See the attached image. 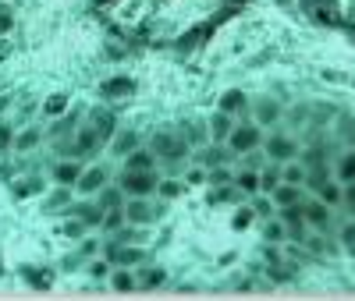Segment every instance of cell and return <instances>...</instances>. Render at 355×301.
I'll return each mask as SVG.
<instances>
[{
  "label": "cell",
  "mask_w": 355,
  "mask_h": 301,
  "mask_svg": "<svg viewBox=\"0 0 355 301\" xmlns=\"http://www.w3.org/2000/svg\"><path fill=\"white\" fill-rule=\"evenodd\" d=\"M185 153H189V142L182 138V131H178V128H164V131L153 135V156H157V163L178 167V163L185 160Z\"/></svg>",
  "instance_id": "cell-1"
},
{
  "label": "cell",
  "mask_w": 355,
  "mask_h": 301,
  "mask_svg": "<svg viewBox=\"0 0 355 301\" xmlns=\"http://www.w3.org/2000/svg\"><path fill=\"white\" fill-rule=\"evenodd\" d=\"M234 156H245V153H252V149H259L263 145V128L256 125V120H242V125H234L231 131H227V142H224Z\"/></svg>",
  "instance_id": "cell-2"
},
{
  "label": "cell",
  "mask_w": 355,
  "mask_h": 301,
  "mask_svg": "<svg viewBox=\"0 0 355 301\" xmlns=\"http://www.w3.org/2000/svg\"><path fill=\"white\" fill-rule=\"evenodd\" d=\"M121 213H125V224H132V227H150V224H157L164 209H157L150 202V195H125Z\"/></svg>",
  "instance_id": "cell-3"
},
{
  "label": "cell",
  "mask_w": 355,
  "mask_h": 301,
  "mask_svg": "<svg viewBox=\"0 0 355 301\" xmlns=\"http://www.w3.org/2000/svg\"><path fill=\"white\" fill-rule=\"evenodd\" d=\"M157 170H121L117 177V188L125 195H153L157 192Z\"/></svg>",
  "instance_id": "cell-4"
},
{
  "label": "cell",
  "mask_w": 355,
  "mask_h": 301,
  "mask_svg": "<svg viewBox=\"0 0 355 301\" xmlns=\"http://www.w3.org/2000/svg\"><path fill=\"white\" fill-rule=\"evenodd\" d=\"M259 149L266 153V160H270V163H288V160L299 156V142L288 138V135H263V145Z\"/></svg>",
  "instance_id": "cell-5"
},
{
  "label": "cell",
  "mask_w": 355,
  "mask_h": 301,
  "mask_svg": "<svg viewBox=\"0 0 355 301\" xmlns=\"http://www.w3.org/2000/svg\"><path fill=\"white\" fill-rule=\"evenodd\" d=\"M135 93H139V82H135V78H128V75H110V78H103V82H100V100H107V103L132 100Z\"/></svg>",
  "instance_id": "cell-6"
},
{
  "label": "cell",
  "mask_w": 355,
  "mask_h": 301,
  "mask_svg": "<svg viewBox=\"0 0 355 301\" xmlns=\"http://www.w3.org/2000/svg\"><path fill=\"white\" fill-rule=\"evenodd\" d=\"M100 145H103V138L96 135V128H82L71 142H61V153L71 160H82V156H93Z\"/></svg>",
  "instance_id": "cell-7"
},
{
  "label": "cell",
  "mask_w": 355,
  "mask_h": 301,
  "mask_svg": "<svg viewBox=\"0 0 355 301\" xmlns=\"http://www.w3.org/2000/svg\"><path fill=\"white\" fill-rule=\"evenodd\" d=\"M107 181H110V167L107 163H89V167H82V174L75 181V192L78 195H96Z\"/></svg>",
  "instance_id": "cell-8"
},
{
  "label": "cell",
  "mask_w": 355,
  "mask_h": 301,
  "mask_svg": "<svg viewBox=\"0 0 355 301\" xmlns=\"http://www.w3.org/2000/svg\"><path fill=\"white\" fill-rule=\"evenodd\" d=\"M302 217H306V227H313L316 234H327L334 217H331V206L327 202H320V199H309L302 202Z\"/></svg>",
  "instance_id": "cell-9"
},
{
  "label": "cell",
  "mask_w": 355,
  "mask_h": 301,
  "mask_svg": "<svg viewBox=\"0 0 355 301\" xmlns=\"http://www.w3.org/2000/svg\"><path fill=\"white\" fill-rule=\"evenodd\" d=\"M234 153H231V149L227 145H220V142H210V145H202L199 149V167H206V170H214V167H224L227 160H231Z\"/></svg>",
  "instance_id": "cell-10"
},
{
  "label": "cell",
  "mask_w": 355,
  "mask_h": 301,
  "mask_svg": "<svg viewBox=\"0 0 355 301\" xmlns=\"http://www.w3.org/2000/svg\"><path fill=\"white\" fill-rule=\"evenodd\" d=\"M139 142H142V135L135 131V128H121V131H114V138H110V156H128L132 149H139Z\"/></svg>",
  "instance_id": "cell-11"
},
{
  "label": "cell",
  "mask_w": 355,
  "mask_h": 301,
  "mask_svg": "<svg viewBox=\"0 0 355 301\" xmlns=\"http://www.w3.org/2000/svg\"><path fill=\"white\" fill-rule=\"evenodd\" d=\"M234 128V117L231 113H224V110H217L210 120H206V138H210V142H227V131Z\"/></svg>",
  "instance_id": "cell-12"
},
{
  "label": "cell",
  "mask_w": 355,
  "mask_h": 301,
  "mask_svg": "<svg viewBox=\"0 0 355 301\" xmlns=\"http://www.w3.org/2000/svg\"><path fill=\"white\" fill-rule=\"evenodd\" d=\"M217 110H224V113H231V117H239L242 110H249V96H245V89H224Z\"/></svg>",
  "instance_id": "cell-13"
},
{
  "label": "cell",
  "mask_w": 355,
  "mask_h": 301,
  "mask_svg": "<svg viewBox=\"0 0 355 301\" xmlns=\"http://www.w3.org/2000/svg\"><path fill=\"white\" fill-rule=\"evenodd\" d=\"M53 181H57V185H64V188H75V181H78V174H82V163L78 160H61V163H53Z\"/></svg>",
  "instance_id": "cell-14"
},
{
  "label": "cell",
  "mask_w": 355,
  "mask_h": 301,
  "mask_svg": "<svg viewBox=\"0 0 355 301\" xmlns=\"http://www.w3.org/2000/svg\"><path fill=\"white\" fill-rule=\"evenodd\" d=\"M281 224L291 237H302L306 234V217H302V202L299 206H284L281 209Z\"/></svg>",
  "instance_id": "cell-15"
},
{
  "label": "cell",
  "mask_w": 355,
  "mask_h": 301,
  "mask_svg": "<svg viewBox=\"0 0 355 301\" xmlns=\"http://www.w3.org/2000/svg\"><path fill=\"white\" fill-rule=\"evenodd\" d=\"M107 284H110L117 294H128V291H135V287H139L135 269H128V266H114V269H110V277H107Z\"/></svg>",
  "instance_id": "cell-16"
},
{
  "label": "cell",
  "mask_w": 355,
  "mask_h": 301,
  "mask_svg": "<svg viewBox=\"0 0 355 301\" xmlns=\"http://www.w3.org/2000/svg\"><path fill=\"white\" fill-rule=\"evenodd\" d=\"M270 202H274L277 209H284V206H299V202H302V185H288V181H281V185L270 192Z\"/></svg>",
  "instance_id": "cell-17"
},
{
  "label": "cell",
  "mask_w": 355,
  "mask_h": 301,
  "mask_svg": "<svg viewBox=\"0 0 355 301\" xmlns=\"http://www.w3.org/2000/svg\"><path fill=\"white\" fill-rule=\"evenodd\" d=\"M252 120H256V125L259 128H270L274 125V120H277V113H281V107H277V100H256L252 103Z\"/></svg>",
  "instance_id": "cell-18"
},
{
  "label": "cell",
  "mask_w": 355,
  "mask_h": 301,
  "mask_svg": "<svg viewBox=\"0 0 355 301\" xmlns=\"http://www.w3.org/2000/svg\"><path fill=\"white\" fill-rule=\"evenodd\" d=\"M125 170H157L153 149H132V153L125 156Z\"/></svg>",
  "instance_id": "cell-19"
},
{
  "label": "cell",
  "mask_w": 355,
  "mask_h": 301,
  "mask_svg": "<svg viewBox=\"0 0 355 301\" xmlns=\"http://www.w3.org/2000/svg\"><path fill=\"white\" fill-rule=\"evenodd\" d=\"M89 120H93V128H96V135H100V138H110V135L117 131V120H114V113H107L103 107H96L93 113H89Z\"/></svg>",
  "instance_id": "cell-20"
},
{
  "label": "cell",
  "mask_w": 355,
  "mask_h": 301,
  "mask_svg": "<svg viewBox=\"0 0 355 301\" xmlns=\"http://www.w3.org/2000/svg\"><path fill=\"white\" fill-rule=\"evenodd\" d=\"M121 202H125V192L117 188V185H110V181L96 192V206L100 209H121Z\"/></svg>",
  "instance_id": "cell-21"
},
{
  "label": "cell",
  "mask_w": 355,
  "mask_h": 301,
  "mask_svg": "<svg viewBox=\"0 0 355 301\" xmlns=\"http://www.w3.org/2000/svg\"><path fill=\"white\" fill-rule=\"evenodd\" d=\"M68 107H71V96L68 93H53V96H46L43 100V117H61V113H68Z\"/></svg>",
  "instance_id": "cell-22"
},
{
  "label": "cell",
  "mask_w": 355,
  "mask_h": 301,
  "mask_svg": "<svg viewBox=\"0 0 355 301\" xmlns=\"http://www.w3.org/2000/svg\"><path fill=\"white\" fill-rule=\"evenodd\" d=\"M43 142V131L40 128H21V131H15V145L11 149H18V153H28V149H36Z\"/></svg>",
  "instance_id": "cell-23"
},
{
  "label": "cell",
  "mask_w": 355,
  "mask_h": 301,
  "mask_svg": "<svg viewBox=\"0 0 355 301\" xmlns=\"http://www.w3.org/2000/svg\"><path fill=\"white\" fill-rule=\"evenodd\" d=\"M231 185L239 188V192L256 195V192H259V170H242V174H234V177H231Z\"/></svg>",
  "instance_id": "cell-24"
},
{
  "label": "cell",
  "mask_w": 355,
  "mask_h": 301,
  "mask_svg": "<svg viewBox=\"0 0 355 301\" xmlns=\"http://www.w3.org/2000/svg\"><path fill=\"white\" fill-rule=\"evenodd\" d=\"M68 206H71V188H64V185H61V188H57V192L43 202V213H57V209L64 213Z\"/></svg>",
  "instance_id": "cell-25"
},
{
  "label": "cell",
  "mask_w": 355,
  "mask_h": 301,
  "mask_svg": "<svg viewBox=\"0 0 355 301\" xmlns=\"http://www.w3.org/2000/svg\"><path fill=\"white\" fill-rule=\"evenodd\" d=\"M316 199L327 202L331 209L341 206V185H334V181H320V185H316Z\"/></svg>",
  "instance_id": "cell-26"
},
{
  "label": "cell",
  "mask_w": 355,
  "mask_h": 301,
  "mask_svg": "<svg viewBox=\"0 0 355 301\" xmlns=\"http://www.w3.org/2000/svg\"><path fill=\"white\" fill-rule=\"evenodd\" d=\"M277 185H281V163H270L266 170H259V192L263 195H270Z\"/></svg>",
  "instance_id": "cell-27"
},
{
  "label": "cell",
  "mask_w": 355,
  "mask_h": 301,
  "mask_svg": "<svg viewBox=\"0 0 355 301\" xmlns=\"http://www.w3.org/2000/svg\"><path fill=\"white\" fill-rule=\"evenodd\" d=\"M185 192V181H178V177H164V181H157V195L167 202V199H178Z\"/></svg>",
  "instance_id": "cell-28"
},
{
  "label": "cell",
  "mask_w": 355,
  "mask_h": 301,
  "mask_svg": "<svg viewBox=\"0 0 355 301\" xmlns=\"http://www.w3.org/2000/svg\"><path fill=\"white\" fill-rule=\"evenodd\" d=\"M125 227V213L121 209H103V224H100V230L103 234H117Z\"/></svg>",
  "instance_id": "cell-29"
},
{
  "label": "cell",
  "mask_w": 355,
  "mask_h": 301,
  "mask_svg": "<svg viewBox=\"0 0 355 301\" xmlns=\"http://www.w3.org/2000/svg\"><path fill=\"white\" fill-rule=\"evenodd\" d=\"M135 280H139V287H146V291H153V287L167 284V273H164L160 266H150V269H146L142 277H135Z\"/></svg>",
  "instance_id": "cell-30"
},
{
  "label": "cell",
  "mask_w": 355,
  "mask_h": 301,
  "mask_svg": "<svg viewBox=\"0 0 355 301\" xmlns=\"http://www.w3.org/2000/svg\"><path fill=\"white\" fill-rule=\"evenodd\" d=\"M43 185H40V181L36 177H25V181H18V185H11V195L15 199H28V195H36Z\"/></svg>",
  "instance_id": "cell-31"
},
{
  "label": "cell",
  "mask_w": 355,
  "mask_h": 301,
  "mask_svg": "<svg viewBox=\"0 0 355 301\" xmlns=\"http://www.w3.org/2000/svg\"><path fill=\"white\" fill-rule=\"evenodd\" d=\"M21 273L28 277V284H33V287H50L53 284V273H50V269H46V273H40V266H25Z\"/></svg>",
  "instance_id": "cell-32"
},
{
  "label": "cell",
  "mask_w": 355,
  "mask_h": 301,
  "mask_svg": "<svg viewBox=\"0 0 355 301\" xmlns=\"http://www.w3.org/2000/svg\"><path fill=\"white\" fill-rule=\"evenodd\" d=\"M355 177V149H348V153L341 156V163H338V181L345 185V181H352Z\"/></svg>",
  "instance_id": "cell-33"
},
{
  "label": "cell",
  "mask_w": 355,
  "mask_h": 301,
  "mask_svg": "<svg viewBox=\"0 0 355 301\" xmlns=\"http://www.w3.org/2000/svg\"><path fill=\"white\" fill-rule=\"evenodd\" d=\"M178 131H182V138H185V142H210V138L202 135V125H199V120H185V125L178 128Z\"/></svg>",
  "instance_id": "cell-34"
},
{
  "label": "cell",
  "mask_w": 355,
  "mask_h": 301,
  "mask_svg": "<svg viewBox=\"0 0 355 301\" xmlns=\"http://www.w3.org/2000/svg\"><path fill=\"white\" fill-rule=\"evenodd\" d=\"M281 167H284V163H281ZM281 181H288V185H302V181H306V170H302L299 163L288 160V167L281 170Z\"/></svg>",
  "instance_id": "cell-35"
},
{
  "label": "cell",
  "mask_w": 355,
  "mask_h": 301,
  "mask_svg": "<svg viewBox=\"0 0 355 301\" xmlns=\"http://www.w3.org/2000/svg\"><path fill=\"white\" fill-rule=\"evenodd\" d=\"M110 269H114V266H110L107 255L96 259V262H89V273H93V280H107V277H110Z\"/></svg>",
  "instance_id": "cell-36"
},
{
  "label": "cell",
  "mask_w": 355,
  "mask_h": 301,
  "mask_svg": "<svg viewBox=\"0 0 355 301\" xmlns=\"http://www.w3.org/2000/svg\"><path fill=\"white\" fill-rule=\"evenodd\" d=\"M263 234H266V241H284V224L281 220H266V227H263Z\"/></svg>",
  "instance_id": "cell-37"
},
{
  "label": "cell",
  "mask_w": 355,
  "mask_h": 301,
  "mask_svg": "<svg viewBox=\"0 0 355 301\" xmlns=\"http://www.w3.org/2000/svg\"><path fill=\"white\" fill-rule=\"evenodd\" d=\"M11 25H15V8L8 4V0H0V33H8Z\"/></svg>",
  "instance_id": "cell-38"
},
{
  "label": "cell",
  "mask_w": 355,
  "mask_h": 301,
  "mask_svg": "<svg viewBox=\"0 0 355 301\" xmlns=\"http://www.w3.org/2000/svg\"><path fill=\"white\" fill-rule=\"evenodd\" d=\"M11 145H15V128L8 125V120H0V153H8Z\"/></svg>",
  "instance_id": "cell-39"
},
{
  "label": "cell",
  "mask_w": 355,
  "mask_h": 301,
  "mask_svg": "<svg viewBox=\"0 0 355 301\" xmlns=\"http://www.w3.org/2000/svg\"><path fill=\"white\" fill-rule=\"evenodd\" d=\"M341 202L352 209V217H355V177L352 181H345V185H341Z\"/></svg>",
  "instance_id": "cell-40"
},
{
  "label": "cell",
  "mask_w": 355,
  "mask_h": 301,
  "mask_svg": "<svg viewBox=\"0 0 355 301\" xmlns=\"http://www.w3.org/2000/svg\"><path fill=\"white\" fill-rule=\"evenodd\" d=\"M61 230H64V234H68V237H82V234H85V230H89V227H85V224H82V220H78V217H68V224H64V227H61Z\"/></svg>",
  "instance_id": "cell-41"
},
{
  "label": "cell",
  "mask_w": 355,
  "mask_h": 301,
  "mask_svg": "<svg viewBox=\"0 0 355 301\" xmlns=\"http://www.w3.org/2000/svg\"><path fill=\"white\" fill-rule=\"evenodd\" d=\"M202 181H210V170H206V167H196V170H189L185 185H202Z\"/></svg>",
  "instance_id": "cell-42"
},
{
  "label": "cell",
  "mask_w": 355,
  "mask_h": 301,
  "mask_svg": "<svg viewBox=\"0 0 355 301\" xmlns=\"http://www.w3.org/2000/svg\"><path fill=\"white\" fill-rule=\"evenodd\" d=\"M341 241H345V248H348V252H355V220H352V224H345Z\"/></svg>",
  "instance_id": "cell-43"
},
{
  "label": "cell",
  "mask_w": 355,
  "mask_h": 301,
  "mask_svg": "<svg viewBox=\"0 0 355 301\" xmlns=\"http://www.w3.org/2000/svg\"><path fill=\"white\" fill-rule=\"evenodd\" d=\"M270 206H274V202H270V195L259 199V202H256V213H259V217H270Z\"/></svg>",
  "instance_id": "cell-44"
},
{
  "label": "cell",
  "mask_w": 355,
  "mask_h": 301,
  "mask_svg": "<svg viewBox=\"0 0 355 301\" xmlns=\"http://www.w3.org/2000/svg\"><path fill=\"white\" fill-rule=\"evenodd\" d=\"M245 224H252V209H242V217H239V220H234V227H239V230H242Z\"/></svg>",
  "instance_id": "cell-45"
},
{
  "label": "cell",
  "mask_w": 355,
  "mask_h": 301,
  "mask_svg": "<svg viewBox=\"0 0 355 301\" xmlns=\"http://www.w3.org/2000/svg\"><path fill=\"white\" fill-rule=\"evenodd\" d=\"M8 107H11V96H0V113H4Z\"/></svg>",
  "instance_id": "cell-46"
},
{
  "label": "cell",
  "mask_w": 355,
  "mask_h": 301,
  "mask_svg": "<svg viewBox=\"0 0 355 301\" xmlns=\"http://www.w3.org/2000/svg\"><path fill=\"white\" fill-rule=\"evenodd\" d=\"M8 273V269H4V255H0V277H4Z\"/></svg>",
  "instance_id": "cell-47"
}]
</instances>
